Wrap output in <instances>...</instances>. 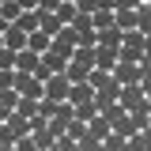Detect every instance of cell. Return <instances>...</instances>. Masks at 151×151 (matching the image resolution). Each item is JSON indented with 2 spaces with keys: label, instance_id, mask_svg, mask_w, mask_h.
I'll return each mask as SVG.
<instances>
[{
  "label": "cell",
  "instance_id": "obj_12",
  "mask_svg": "<svg viewBox=\"0 0 151 151\" xmlns=\"http://www.w3.org/2000/svg\"><path fill=\"white\" fill-rule=\"evenodd\" d=\"M15 102H19V94H15V87H4V91H0V121H4L8 113L15 110Z\"/></svg>",
  "mask_w": 151,
  "mask_h": 151
},
{
  "label": "cell",
  "instance_id": "obj_23",
  "mask_svg": "<svg viewBox=\"0 0 151 151\" xmlns=\"http://www.w3.org/2000/svg\"><path fill=\"white\" fill-rule=\"evenodd\" d=\"M57 4H60V0H38V12H53Z\"/></svg>",
  "mask_w": 151,
  "mask_h": 151
},
{
  "label": "cell",
  "instance_id": "obj_9",
  "mask_svg": "<svg viewBox=\"0 0 151 151\" xmlns=\"http://www.w3.org/2000/svg\"><path fill=\"white\" fill-rule=\"evenodd\" d=\"M60 27H64V23H60V15H57V12H38V30H45V34L53 38Z\"/></svg>",
  "mask_w": 151,
  "mask_h": 151
},
{
  "label": "cell",
  "instance_id": "obj_20",
  "mask_svg": "<svg viewBox=\"0 0 151 151\" xmlns=\"http://www.w3.org/2000/svg\"><path fill=\"white\" fill-rule=\"evenodd\" d=\"M76 147H79V151H94V147H98V136H91V132H83V136L76 140Z\"/></svg>",
  "mask_w": 151,
  "mask_h": 151
},
{
  "label": "cell",
  "instance_id": "obj_18",
  "mask_svg": "<svg viewBox=\"0 0 151 151\" xmlns=\"http://www.w3.org/2000/svg\"><path fill=\"white\" fill-rule=\"evenodd\" d=\"M76 45H94V27H76Z\"/></svg>",
  "mask_w": 151,
  "mask_h": 151
},
{
  "label": "cell",
  "instance_id": "obj_5",
  "mask_svg": "<svg viewBox=\"0 0 151 151\" xmlns=\"http://www.w3.org/2000/svg\"><path fill=\"white\" fill-rule=\"evenodd\" d=\"M113 64H117V49L113 45H94V68H106L110 72Z\"/></svg>",
  "mask_w": 151,
  "mask_h": 151
},
{
  "label": "cell",
  "instance_id": "obj_21",
  "mask_svg": "<svg viewBox=\"0 0 151 151\" xmlns=\"http://www.w3.org/2000/svg\"><path fill=\"white\" fill-rule=\"evenodd\" d=\"M0 68H15V49L0 45Z\"/></svg>",
  "mask_w": 151,
  "mask_h": 151
},
{
  "label": "cell",
  "instance_id": "obj_25",
  "mask_svg": "<svg viewBox=\"0 0 151 151\" xmlns=\"http://www.w3.org/2000/svg\"><path fill=\"white\" fill-rule=\"evenodd\" d=\"M19 8H23V12H30V8H38V0H15Z\"/></svg>",
  "mask_w": 151,
  "mask_h": 151
},
{
  "label": "cell",
  "instance_id": "obj_8",
  "mask_svg": "<svg viewBox=\"0 0 151 151\" xmlns=\"http://www.w3.org/2000/svg\"><path fill=\"white\" fill-rule=\"evenodd\" d=\"M113 27L136 30V8H113Z\"/></svg>",
  "mask_w": 151,
  "mask_h": 151
},
{
  "label": "cell",
  "instance_id": "obj_22",
  "mask_svg": "<svg viewBox=\"0 0 151 151\" xmlns=\"http://www.w3.org/2000/svg\"><path fill=\"white\" fill-rule=\"evenodd\" d=\"M12 79H15V68H0V91L12 87Z\"/></svg>",
  "mask_w": 151,
  "mask_h": 151
},
{
  "label": "cell",
  "instance_id": "obj_16",
  "mask_svg": "<svg viewBox=\"0 0 151 151\" xmlns=\"http://www.w3.org/2000/svg\"><path fill=\"white\" fill-rule=\"evenodd\" d=\"M15 113H23V117H34V113H38V98H27V94H19Z\"/></svg>",
  "mask_w": 151,
  "mask_h": 151
},
{
  "label": "cell",
  "instance_id": "obj_24",
  "mask_svg": "<svg viewBox=\"0 0 151 151\" xmlns=\"http://www.w3.org/2000/svg\"><path fill=\"white\" fill-rule=\"evenodd\" d=\"M136 4H144V0H117L113 8H136Z\"/></svg>",
  "mask_w": 151,
  "mask_h": 151
},
{
  "label": "cell",
  "instance_id": "obj_1",
  "mask_svg": "<svg viewBox=\"0 0 151 151\" xmlns=\"http://www.w3.org/2000/svg\"><path fill=\"white\" fill-rule=\"evenodd\" d=\"M117 102L125 106V110H147V91H144V83H121V91H117Z\"/></svg>",
  "mask_w": 151,
  "mask_h": 151
},
{
  "label": "cell",
  "instance_id": "obj_4",
  "mask_svg": "<svg viewBox=\"0 0 151 151\" xmlns=\"http://www.w3.org/2000/svg\"><path fill=\"white\" fill-rule=\"evenodd\" d=\"M38 68V53L30 49V45H23V49H15V72H34Z\"/></svg>",
  "mask_w": 151,
  "mask_h": 151
},
{
  "label": "cell",
  "instance_id": "obj_15",
  "mask_svg": "<svg viewBox=\"0 0 151 151\" xmlns=\"http://www.w3.org/2000/svg\"><path fill=\"white\" fill-rule=\"evenodd\" d=\"M27 45H30L34 53H45V49H49V34H45V30H30V34H27Z\"/></svg>",
  "mask_w": 151,
  "mask_h": 151
},
{
  "label": "cell",
  "instance_id": "obj_17",
  "mask_svg": "<svg viewBox=\"0 0 151 151\" xmlns=\"http://www.w3.org/2000/svg\"><path fill=\"white\" fill-rule=\"evenodd\" d=\"M102 147H106V151H121V147H125V136H121V132H106V136H102Z\"/></svg>",
  "mask_w": 151,
  "mask_h": 151
},
{
  "label": "cell",
  "instance_id": "obj_6",
  "mask_svg": "<svg viewBox=\"0 0 151 151\" xmlns=\"http://www.w3.org/2000/svg\"><path fill=\"white\" fill-rule=\"evenodd\" d=\"M0 38H4V45H8V49H23V45H27V30H19L15 23H8Z\"/></svg>",
  "mask_w": 151,
  "mask_h": 151
},
{
  "label": "cell",
  "instance_id": "obj_3",
  "mask_svg": "<svg viewBox=\"0 0 151 151\" xmlns=\"http://www.w3.org/2000/svg\"><path fill=\"white\" fill-rule=\"evenodd\" d=\"M68 102H94V87L87 83V79H79V83H68Z\"/></svg>",
  "mask_w": 151,
  "mask_h": 151
},
{
  "label": "cell",
  "instance_id": "obj_26",
  "mask_svg": "<svg viewBox=\"0 0 151 151\" xmlns=\"http://www.w3.org/2000/svg\"><path fill=\"white\" fill-rule=\"evenodd\" d=\"M4 27H8V19H4V15H0V34H4Z\"/></svg>",
  "mask_w": 151,
  "mask_h": 151
},
{
  "label": "cell",
  "instance_id": "obj_11",
  "mask_svg": "<svg viewBox=\"0 0 151 151\" xmlns=\"http://www.w3.org/2000/svg\"><path fill=\"white\" fill-rule=\"evenodd\" d=\"M12 23H15L19 30H27V34H30V30H38V8H30V12H19Z\"/></svg>",
  "mask_w": 151,
  "mask_h": 151
},
{
  "label": "cell",
  "instance_id": "obj_13",
  "mask_svg": "<svg viewBox=\"0 0 151 151\" xmlns=\"http://www.w3.org/2000/svg\"><path fill=\"white\" fill-rule=\"evenodd\" d=\"M98 113H102V117H106V121H110V125H113L117 117H125V113H129V110H125V106H121V102L113 98V102H102V106H98Z\"/></svg>",
  "mask_w": 151,
  "mask_h": 151
},
{
  "label": "cell",
  "instance_id": "obj_7",
  "mask_svg": "<svg viewBox=\"0 0 151 151\" xmlns=\"http://www.w3.org/2000/svg\"><path fill=\"white\" fill-rule=\"evenodd\" d=\"M117 91H121V83L110 76L102 87H94V106H102V102H113V98H117Z\"/></svg>",
  "mask_w": 151,
  "mask_h": 151
},
{
  "label": "cell",
  "instance_id": "obj_14",
  "mask_svg": "<svg viewBox=\"0 0 151 151\" xmlns=\"http://www.w3.org/2000/svg\"><path fill=\"white\" fill-rule=\"evenodd\" d=\"M91 27H94V30L113 27V8H94V12H91Z\"/></svg>",
  "mask_w": 151,
  "mask_h": 151
},
{
  "label": "cell",
  "instance_id": "obj_2",
  "mask_svg": "<svg viewBox=\"0 0 151 151\" xmlns=\"http://www.w3.org/2000/svg\"><path fill=\"white\" fill-rule=\"evenodd\" d=\"M12 87H15V94H27V98H42V79H38L34 72H15Z\"/></svg>",
  "mask_w": 151,
  "mask_h": 151
},
{
  "label": "cell",
  "instance_id": "obj_10",
  "mask_svg": "<svg viewBox=\"0 0 151 151\" xmlns=\"http://www.w3.org/2000/svg\"><path fill=\"white\" fill-rule=\"evenodd\" d=\"M136 30H140V34H147V30H151V0L136 4Z\"/></svg>",
  "mask_w": 151,
  "mask_h": 151
},
{
  "label": "cell",
  "instance_id": "obj_19",
  "mask_svg": "<svg viewBox=\"0 0 151 151\" xmlns=\"http://www.w3.org/2000/svg\"><path fill=\"white\" fill-rule=\"evenodd\" d=\"M19 12H23V8H19L15 0H0V15L8 19V23H12V19H15V15H19Z\"/></svg>",
  "mask_w": 151,
  "mask_h": 151
}]
</instances>
